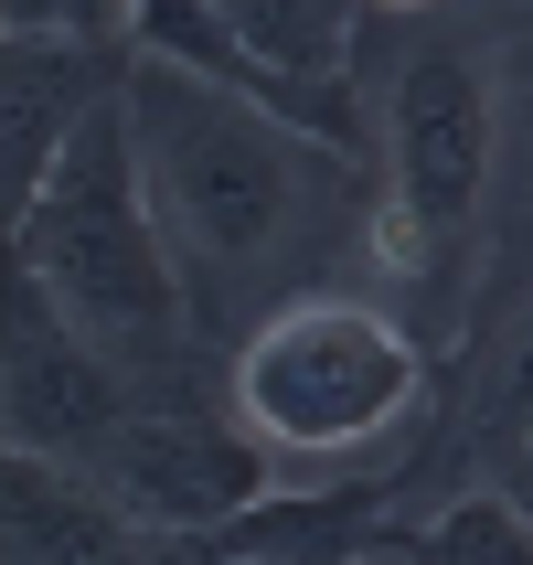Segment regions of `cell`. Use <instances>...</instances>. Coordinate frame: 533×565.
<instances>
[{
  "label": "cell",
  "mask_w": 533,
  "mask_h": 565,
  "mask_svg": "<svg viewBox=\"0 0 533 565\" xmlns=\"http://www.w3.org/2000/svg\"><path fill=\"white\" fill-rule=\"evenodd\" d=\"M224 395L278 470L310 480H406L438 438V352L374 288H299L224 352Z\"/></svg>",
  "instance_id": "obj_3"
},
{
  "label": "cell",
  "mask_w": 533,
  "mask_h": 565,
  "mask_svg": "<svg viewBox=\"0 0 533 565\" xmlns=\"http://www.w3.org/2000/svg\"><path fill=\"white\" fill-rule=\"evenodd\" d=\"M86 480L160 544H203V534H224L235 512H256L267 491H288L267 438L235 416V395L203 406L192 384H150V406L86 459Z\"/></svg>",
  "instance_id": "obj_5"
},
{
  "label": "cell",
  "mask_w": 533,
  "mask_h": 565,
  "mask_svg": "<svg viewBox=\"0 0 533 565\" xmlns=\"http://www.w3.org/2000/svg\"><path fill=\"white\" fill-rule=\"evenodd\" d=\"M224 32L246 43V64L267 75V96H278L299 128H320L331 150L374 160V128H363V107H352V32H363V0H214Z\"/></svg>",
  "instance_id": "obj_8"
},
{
  "label": "cell",
  "mask_w": 533,
  "mask_h": 565,
  "mask_svg": "<svg viewBox=\"0 0 533 565\" xmlns=\"http://www.w3.org/2000/svg\"><path fill=\"white\" fill-rule=\"evenodd\" d=\"M128 139L150 182L160 246L182 267V299L203 331L246 342L299 288H331L320 267L374 246V160L331 150L320 128L256 107V96L182 75V64H128Z\"/></svg>",
  "instance_id": "obj_1"
},
{
  "label": "cell",
  "mask_w": 533,
  "mask_h": 565,
  "mask_svg": "<svg viewBox=\"0 0 533 565\" xmlns=\"http://www.w3.org/2000/svg\"><path fill=\"white\" fill-rule=\"evenodd\" d=\"M139 0H0V43H107L128 54Z\"/></svg>",
  "instance_id": "obj_12"
},
{
  "label": "cell",
  "mask_w": 533,
  "mask_h": 565,
  "mask_svg": "<svg viewBox=\"0 0 533 565\" xmlns=\"http://www.w3.org/2000/svg\"><path fill=\"white\" fill-rule=\"evenodd\" d=\"M128 64L139 54H107V43H0V192H11V214L86 139L96 107L128 96Z\"/></svg>",
  "instance_id": "obj_9"
},
{
  "label": "cell",
  "mask_w": 533,
  "mask_h": 565,
  "mask_svg": "<svg viewBox=\"0 0 533 565\" xmlns=\"http://www.w3.org/2000/svg\"><path fill=\"white\" fill-rule=\"evenodd\" d=\"M491 480H512V491H523V512H533V448H523V459H502Z\"/></svg>",
  "instance_id": "obj_14"
},
{
  "label": "cell",
  "mask_w": 533,
  "mask_h": 565,
  "mask_svg": "<svg viewBox=\"0 0 533 565\" xmlns=\"http://www.w3.org/2000/svg\"><path fill=\"white\" fill-rule=\"evenodd\" d=\"M363 11H395V22L416 32V22H448V11H459V0H363Z\"/></svg>",
  "instance_id": "obj_13"
},
{
  "label": "cell",
  "mask_w": 533,
  "mask_h": 565,
  "mask_svg": "<svg viewBox=\"0 0 533 565\" xmlns=\"http://www.w3.org/2000/svg\"><path fill=\"white\" fill-rule=\"evenodd\" d=\"M491 182H502V64L448 22H416L374 96V299L459 352L491 288Z\"/></svg>",
  "instance_id": "obj_2"
},
{
  "label": "cell",
  "mask_w": 533,
  "mask_h": 565,
  "mask_svg": "<svg viewBox=\"0 0 533 565\" xmlns=\"http://www.w3.org/2000/svg\"><path fill=\"white\" fill-rule=\"evenodd\" d=\"M150 406V374L118 363L107 342H86L43 288H11V352H0V427L22 459L86 470L128 416Z\"/></svg>",
  "instance_id": "obj_6"
},
{
  "label": "cell",
  "mask_w": 533,
  "mask_h": 565,
  "mask_svg": "<svg viewBox=\"0 0 533 565\" xmlns=\"http://www.w3.org/2000/svg\"><path fill=\"white\" fill-rule=\"evenodd\" d=\"M533 448V235L491 267L480 288V320L459 331V384L438 406V438L406 480H438V459H470L480 480Z\"/></svg>",
  "instance_id": "obj_7"
},
{
  "label": "cell",
  "mask_w": 533,
  "mask_h": 565,
  "mask_svg": "<svg viewBox=\"0 0 533 565\" xmlns=\"http://www.w3.org/2000/svg\"><path fill=\"white\" fill-rule=\"evenodd\" d=\"M395 565H533V512L512 480H470L448 491L427 523L395 534Z\"/></svg>",
  "instance_id": "obj_11"
},
{
  "label": "cell",
  "mask_w": 533,
  "mask_h": 565,
  "mask_svg": "<svg viewBox=\"0 0 533 565\" xmlns=\"http://www.w3.org/2000/svg\"><path fill=\"white\" fill-rule=\"evenodd\" d=\"M11 256H22V288H43L86 342H107L118 363H139L150 384H171V352L192 331L182 267L160 246L150 182H139V139H128V96L96 107L86 139L43 171L22 214H11Z\"/></svg>",
  "instance_id": "obj_4"
},
{
  "label": "cell",
  "mask_w": 533,
  "mask_h": 565,
  "mask_svg": "<svg viewBox=\"0 0 533 565\" xmlns=\"http://www.w3.org/2000/svg\"><path fill=\"white\" fill-rule=\"evenodd\" d=\"M0 534L11 565H171V544L139 534L86 470H54V459H0Z\"/></svg>",
  "instance_id": "obj_10"
}]
</instances>
